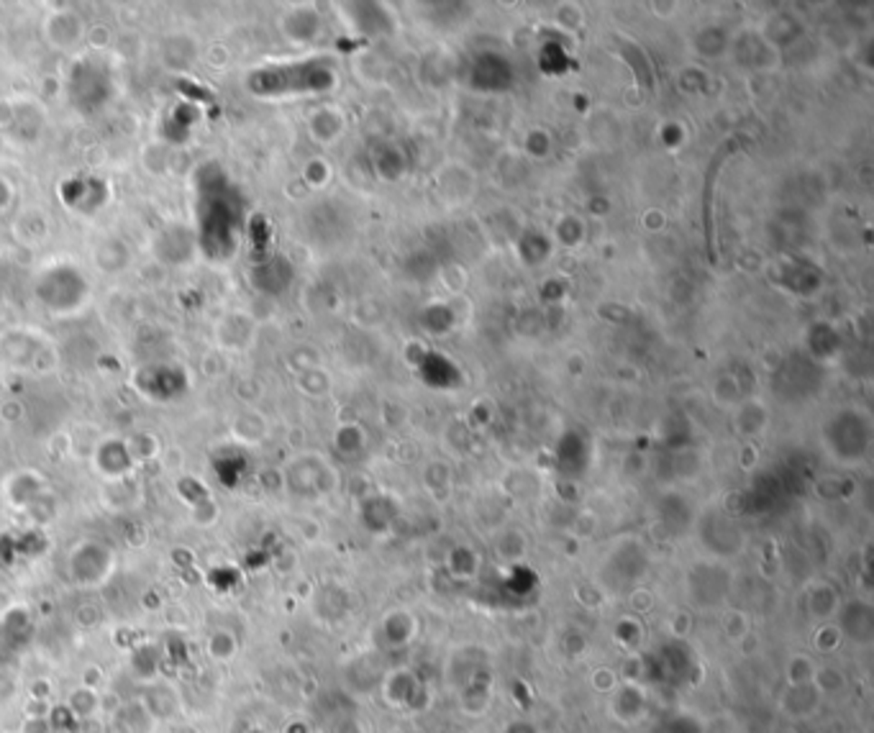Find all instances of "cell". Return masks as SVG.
<instances>
[{"label":"cell","instance_id":"obj_2","mask_svg":"<svg viewBox=\"0 0 874 733\" xmlns=\"http://www.w3.org/2000/svg\"><path fill=\"white\" fill-rule=\"evenodd\" d=\"M787 695H790V698H798V700H795V703H783L784 710H787L792 719H805V716H811L815 708H818V698H815V695H821V692H818L813 682H808V685H792Z\"/></svg>","mask_w":874,"mask_h":733},{"label":"cell","instance_id":"obj_1","mask_svg":"<svg viewBox=\"0 0 874 733\" xmlns=\"http://www.w3.org/2000/svg\"><path fill=\"white\" fill-rule=\"evenodd\" d=\"M841 631L851 643L869 646L874 641L872 608L867 603H854L841 613Z\"/></svg>","mask_w":874,"mask_h":733}]
</instances>
